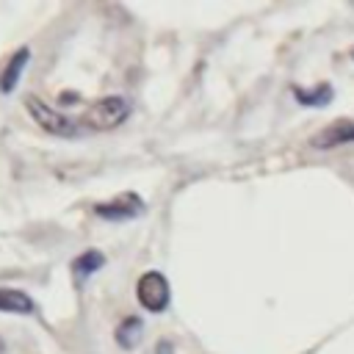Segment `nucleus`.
<instances>
[{
  "instance_id": "obj_10",
  "label": "nucleus",
  "mask_w": 354,
  "mask_h": 354,
  "mask_svg": "<svg viewBox=\"0 0 354 354\" xmlns=\"http://www.w3.org/2000/svg\"><path fill=\"white\" fill-rule=\"evenodd\" d=\"M102 263H105V254H102V252H97V249L83 252V254H80V257H75V263H72L75 279L80 282V279H86V277H91V274H97V271L102 268Z\"/></svg>"
},
{
  "instance_id": "obj_7",
  "label": "nucleus",
  "mask_w": 354,
  "mask_h": 354,
  "mask_svg": "<svg viewBox=\"0 0 354 354\" xmlns=\"http://www.w3.org/2000/svg\"><path fill=\"white\" fill-rule=\"evenodd\" d=\"M39 307L36 301L19 290V288H3L0 285V313H14V315H33Z\"/></svg>"
},
{
  "instance_id": "obj_6",
  "label": "nucleus",
  "mask_w": 354,
  "mask_h": 354,
  "mask_svg": "<svg viewBox=\"0 0 354 354\" xmlns=\"http://www.w3.org/2000/svg\"><path fill=\"white\" fill-rule=\"evenodd\" d=\"M28 61H30V47H19V50L8 58V64H6L3 72H0V91H3V94H11V91L17 88V83H19L22 72H25Z\"/></svg>"
},
{
  "instance_id": "obj_4",
  "label": "nucleus",
  "mask_w": 354,
  "mask_h": 354,
  "mask_svg": "<svg viewBox=\"0 0 354 354\" xmlns=\"http://www.w3.org/2000/svg\"><path fill=\"white\" fill-rule=\"evenodd\" d=\"M94 213L105 221H127V218H136L144 213V199L138 194L127 191V194H119L102 205H94Z\"/></svg>"
},
{
  "instance_id": "obj_12",
  "label": "nucleus",
  "mask_w": 354,
  "mask_h": 354,
  "mask_svg": "<svg viewBox=\"0 0 354 354\" xmlns=\"http://www.w3.org/2000/svg\"><path fill=\"white\" fill-rule=\"evenodd\" d=\"M351 58H354V53H351Z\"/></svg>"
},
{
  "instance_id": "obj_5",
  "label": "nucleus",
  "mask_w": 354,
  "mask_h": 354,
  "mask_svg": "<svg viewBox=\"0 0 354 354\" xmlns=\"http://www.w3.org/2000/svg\"><path fill=\"white\" fill-rule=\"evenodd\" d=\"M343 144H354V122L351 119H337L326 124L318 136H313V147L318 149H335Z\"/></svg>"
},
{
  "instance_id": "obj_9",
  "label": "nucleus",
  "mask_w": 354,
  "mask_h": 354,
  "mask_svg": "<svg viewBox=\"0 0 354 354\" xmlns=\"http://www.w3.org/2000/svg\"><path fill=\"white\" fill-rule=\"evenodd\" d=\"M141 337H144V324H141V318H136V315H127V318L116 326V343H119L124 351L138 348Z\"/></svg>"
},
{
  "instance_id": "obj_1",
  "label": "nucleus",
  "mask_w": 354,
  "mask_h": 354,
  "mask_svg": "<svg viewBox=\"0 0 354 354\" xmlns=\"http://www.w3.org/2000/svg\"><path fill=\"white\" fill-rule=\"evenodd\" d=\"M25 108H28V113H30V119L44 130V133H50V136H58V138H75L77 133H80V124L72 119V116H66L64 111H55L53 105H47L41 97H25Z\"/></svg>"
},
{
  "instance_id": "obj_11",
  "label": "nucleus",
  "mask_w": 354,
  "mask_h": 354,
  "mask_svg": "<svg viewBox=\"0 0 354 354\" xmlns=\"http://www.w3.org/2000/svg\"><path fill=\"white\" fill-rule=\"evenodd\" d=\"M0 354H6V343H3V337H0Z\"/></svg>"
},
{
  "instance_id": "obj_3",
  "label": "nucleus",
  "mask_w": 354,
  "mask_h": 354,
  "mask_svg": "<svg viewBox=\"0 0 354 354\" xmlns=\"http://www.w3.org/2000/svg\"><path fill=\"white\" fill-rule=\"evenodd\" d=\"M136 296H138V301H141L144 310H149V313H163V310L169 307V299H171L169 279H166L160 271H147V274L138 277Z\"/></svg>"
},
{
  "instance_id": "obj_8",
  "label": "nucleus",
  "mask_w": 354,
  "mask_h": 354,
  "mask_svg": "<svg viewBox=\"0 0 354 354\" xmlns=\"http://www.w3.org/2000/svg\"><path fill=\"white\" fill-rule=\"evenodd\" d=\"M293 97L299 105H307V108H321V105H329L335 91L329 83H321V86H313V88H301V86H293Z\"/></svg>"
},
{
  "instance_id": "obj_2",
  "label": "nucleus",
  "mask_w": 354,
  "mask_h": 354,
  "mask_svg": "<svg viewBox=\"0 0 354 354\" xmlns=\"http://www.w3.org/2000/svg\"><path fill=\"white\" fill-rule=\"evenodd\" d=\"M130 116V105L122 97H102L100 102H94L86 111L83 124L94 133H105V130H116L124 119Z\"/></svg>"
}]
</instances>
